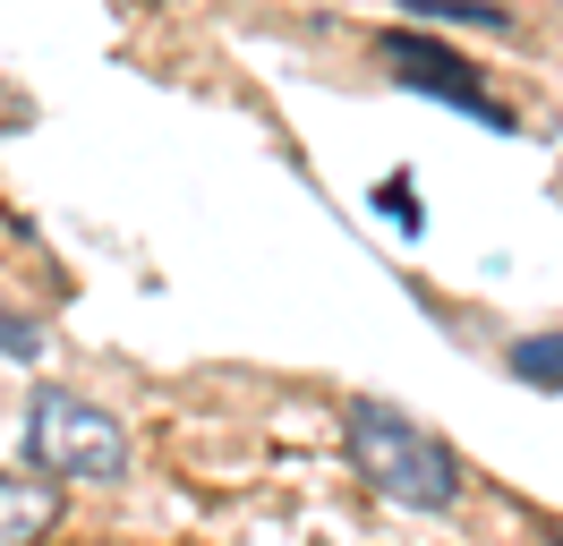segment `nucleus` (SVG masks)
I'll return each mask as SVG.
<instances>
[{
	"instance_id": "nucleus-6",
	"label": "nucleus",
	"mask_w": 563,
	"mask_h": 546,
	"mask_svg": "<svg viewBox=\"0 0 563 546\" xmlns=\"http://www.w3.org/2000/svg\"><path fill=\"white\" fill-rule=\"evenodd\" d=\"M419 9V26H504V9L487 0H410Z\"/></svg>"
},
{
	"instance_id": "nucleus-4",
	"label": "nucleus",
	"mask_w": 563,
	"mask_h": 546,
	"mask_svg": "<svg viewBox=\"0 0 563 546\" xmlns=\"http://www.w3.org/2000/svg\"><path fill=\"white\" fill-rule=\"evenodd\" d=\"M52 529H60V487L0 470V546H43Z\"/></svg>"
},
{
	"instance_id": "nucleus-1",
	"label": "nucleus",
	"mask_w": 563,
	"mask_h": 546,
	"mask_svg": "<svg viewBox=\"0 0 563 546\" xmlns=\"http://www.w3.org/2000/svg\"><path fill=\"white\" fill-rule=\"evenodd\" d=\"M342 436H351V470L376 495H393V504H410V512H453L461 504V461L435 427H419V418H401L385 402H351Z\"/></svg>"
},
{
	"instance_id": "nucleus-3",
	"label": "nucleus",
	"mask_w": 563,
	"mask_h": 546,
	"mask_svg": "<svg viewBox=\"0 0 563 546\" xmlns=\"http://www.w3.org/2000/svg\"><path fill=\"white\" fill-rule=\"evenodd\" d=\"M376 52H385V68H401V86H410V95H435V102H453V111H470V120H487V129H512V111L478 86V68L461 61V52H444L435 34L393 26Z\"/></svg>"
},
{
	"instance_id": "nucleus-5",
	"label": "nucleus",
	"mask_w": 563,
	"mask_h": 546,
	"mask_svg": "<svg viewBox=\"0 0 563 546\" xmlns=\"http://www.w3.org/2000/svg\"><path fill=\"white\" fill-rule=\"evenodd\" d=\"M512 375H521V384H538V393H563V334L512 341Z\"/></svg>"
},
{
	"instance_id": "nucleus-7",
	"label": "nucleus",
	"mask_w": 563,
	"mask_h": 546,
	"mask_svg": "<svg viewBox=\"0 0 563 546\" xmlns=\"http://www.w3.org/2000/svg\"><path fill=\"white\" fill-rule=\"evenodd\" d=\"M0 350H9V359H43V325L9 299H0Z\"/></svg>"
},
{
	"instance_id": "nucleus-2",
	"label": "nucleus",
	"mask_w": 563,
	"mask_h": 546,
	"mask_svg": "<svg viewBox=\"0 0 563 546\" xmlns=\"http://www.w3.org/2000/svg\"><path fill=\"white\" fill-rule=\"evenodd\" d=\"M26 452H35L43 478H77V487H120L129 478V436L120 418L95 410L69 384H35L26 402Z\"/></svg>"
}]
</instances>
